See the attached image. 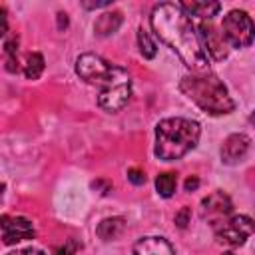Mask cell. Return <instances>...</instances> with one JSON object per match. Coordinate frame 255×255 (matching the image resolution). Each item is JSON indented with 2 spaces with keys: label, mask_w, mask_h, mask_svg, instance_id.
Masks as SVG:
<instances>
[{
  "label": "cell",
  "mask_w": 255,
  "mask_h": 255,
  "mask_svg": "<svg viewBox=\"0 0 255 255\" xmlns=\"http://www.w3.org/2000/svg\"><path fill=\"white\" fill-rule=\"evenodd\" d=\"M181 6L185 8L187 14L199 16L201 20H211L221 10L219 2H181Z\"/></svg>",
  "instance_id": "14"
},
{
  "label": "cell",
  "mask_w": 255,
  "mask_h": 255,
  "mask_svg": "<svg viewBox=\"0 0 255 255\" xmlns=\"http://www.w3.org/2000/svg\"><path fill=\"white\" fill-rule=\"evenodd\" d=\"M124 229H126V221H124V217H108V219L100 221L96 233H98L100 239H104V241H112V239H116L118 235H122Z\"/></svg>",
  "instance_id": "13"
},
{
  "label": "cell",
  "mask_w": 255,
  "mask_h": 255,
  "mask_svg": "<svg viewBox=\"0 0 255 255\" xmlns=\"http://www.w3.org/2000/svg\"><path fill=\"white\" fill-rule=\"evenodd\" d=\"M213 231L217 241L231 247H239L247 241L249 235L255 233V219H251L249 215H231L221 225L213 227Z\"/></svg>",
  "instance_id": "6"
},
{
  "label": "cell",
  "mask_w": 255,
  "mask_h": 255,
  "mask_svg": "<svg viewBox=\"0 0 255 255\" xmlns=\"http://www.w3.org/2000/svg\"><path fill=\"white\" fill-rule=\"evenodd\" d=\"M179 90L205 114L209 116H223L233 112L235 102L231 100L225 84L213 74H191L181 78Z\"/></svg>",
  "instance_id": "3"
},
{
  "label": "cell",
  "mask_w": 255,
  "mask_h": 255,
  "mask_svg": "<svg viewBox=\"0 0 255 255\" xmlns=\"http://www.w3.org/2000/svg\"><path fill=\"white\" fill-rule=\"evenodd\" d=\"M221 34L231 48H245L255 40V24L243 10H231L221 24Z\"/></svg>",
  "instance_id": "5"
},
{
  "label": "cell",
  "mask_w": 255,
  "mask_h": 255,
  "mask_svg": "<svg viewBox=\"0 0 255 255\" xmlns=\"http://www.w3.org/2000/svg\"><path fill=\"white\" fill-rule=\"evenodd\" d=\"M110 68H112L110 62H106L102 56L92 54V52L82 54L76 60V74L88 84H98L100 86L102 80L106 78V74L110 72Z\"/></svg>",
  "instance_id": "8"
},
{
  "label": "cell",
  "mask_w": 255,
  "mask_h": 255,
  "mask_svg": "<svg viewBox=\"0 0 255 255\" xmlns=\"http://www.w3.org/2000/svg\"><path fill=\"white\" fill-rule=\"evenodd\" d=\"M175 187H177V177H175V173L165 171V173H159V175L155 177V189H157V193H159L161 197H171L173 191H175Z\"/></svg>",
  "instance_id": "17"
},
{
  "label": "cell",
  "mask_w": 255,
  "mask_h": 255,
  "mask_svg": "<svg viewBox=\"0 0 255 255\" xmlns=\"http://www.w3.org/2000/svg\"><path fill=\"white\" fill-rule=\"evenodd\" d=\"M249 122H251V124H253V126H255V112H253V114H251V116H249Z\"/></svg>",
  "instance_id": "26"
},
{
  "label": "cell",
  "mask_w": 255,
  "mask_h": 255,
  "mask_svg": "<svg viewBox=\"0 0 255 255\" xmlns=\"http://www.w3.org/2000/svg\"><path fill=\"white\" fill-rule=\"evenodd\" d=\"M137 44H139V52H141L143 58H153L155 56V52H157L155 42L149 38V34L143 28L137 30Z\"/></svg>",
  "instance_id": "19"
},
{
  "label": "cell",
  "mask_w": 255,
  "mask_h": 255,
  "mask_svg": "<svg viewBox=\"0 0 255 255\" xmlns=\"http://www.w3.org/2000/svg\"><path fill=\"white\" fill-rule=\"evenodd\" d=\"M84 6L86 8H106V6H110V2H96V4H86L84 2Z\"/></svg>",
  "instance_id": "25"
},
{
  "label": "cell",
  "mask_w": 255,
  "mask_h": 255,
  "mask_svg": "<svg viewBox=\"0 0 255 255\" xmlns=\"http://www.w3.org/2000/svg\"><path fill=\"white\" fill-rule=\"evenodd\" d=\"M120 26H122V12H106L96 20L94 30L98 36H110L118 32Z\"/></svg>",
  "instance_id": "15"
},
{
  "label": "cell",
  "mask_w": 255,
  "mask_h": 255,
  "mask_svg": "<svg viewBox=\"0 0 255 255\" xmlns=\"http://www.w3.org/2000/svg\"><path fill=\"white\" fill-rule=\"evenodd\" d=\"M128 179L133 185H141V183H145V173L141 169H137V167H131V169H128Z\"/></svg>",
  "instance_id": "21"
},
{
  "label": "cell",
  "mask_w": 255,
  "mask_h": 255,
  "mask_svg": "<svg viewBox=\"0 0 255 255\" xmlns=\"http://www.w3.org/2000/svg\"><path fill=\"white\" fill-rule=\"evenodd\" d=\"M149 24L155 32V36L167 44L181 62L193 72V74H209V58L201 44L197 28L191 22V16L185 12V8L175 2H163L153 6Z\"/></svg>",
  "instance_id": "1"
},
{
  "label": "cell",
  "mask_w": 255,
  "mask_h": 255,
  "mask_svg": "<svg viewBox=\"0 0 255 255\" xmlns=\"http://www.w3.org/2000/svg\"><path fill=\"white\" fill-rule=\"evenodd\" d=\"M78 249H80L78 241L68 239V241H64V245L54 247V255H76V251H78Z\"/></svg>",
  "instance_id": "20"
},
{
  "label": "cell",
  "mask_w": 255,
  "mask_h": 255,
  "mask_svg": "<svg viewBox=\"0 0 255 255\" xmlns=\"http://www.w3.org/2000/svg\"><path fill=\"white\" fill-rule=\"evenodd\" d=\"M133 255H175L163 237H141L133 245Z\"/></svg>",
  "instance_id": "12"
},
{
  "label": "cell",
  "mask_w": 255,
  "mask_h": 255,
  "mask_svg": "<svg viewBox=\"0 0 255 255\" xmlns=\"http://www.w3.org/2000/svg\"><path fill=\"white\" fill-rule=\"evenodd\" d=\"M249 143H251V139L245 133H231L221 145V159L225 163H237L239 159L245 157Z\"/></svg>",
  "instance_id": "11"
},
{
  "label": "cell",
  "mask_w": 255,
  "mask_h": 255,
  "mask_svg": "<svg viewBox=\"0 0 255 255\" xmlns=\"http://www.w3.org/2000/svg\"><path fill=\"white\" fill-rule=\"evenodd\" d=\"M36 229L30 219L20 215H4L2 217V241L4 245H12L18 241L34 239Z\"/></svg>",
  "instance_id": "9"
},
{
  "label": "cell",
  "mask_w": 255,
  "mask_h": 255,
  "mask_svg": "<svg viewBox=\"0 0 255 255\" xmlns=\"http://www.w3.org/2000/svg\"><path fill=\"white\" fill-rule=\"evenodd\" d=\"M223 255H233V253H231V251H227V253H223Z\"/></svg>",
  "instance_id": "27"
},
{
  "label": "cell",
  "mask_w": 255,
  "mask_h": 255,
  "mask_svg": "<svg viewBox=\"0 0 255 255\" xmlns=\"http://www.w3.org/2000/svg\"><path fill=\"white\" fill-rule=\"evenodd\" d=\"M129 96H131V78L128 70L112 64L110 72L100 84L98 106L110 114H116L126 108V104L129 102Z\"/></svg>",
  "instance_id": "4"
},
{
  "label": "cell",
  "mask_w": 255,
  "mask_h": 255,
  "mask_svg": "<svg viewBox=\"0 0 255 255\" xmlns=\"http://www.w3.org/2000/svg\"><path fill=\"white\" fill-rule=\"evenodd\" d=\"M4 58H6V70L18 72V38L4 40Z\"/></svg>",
  "instance_id": "18"
},
{
  "label": "cell",
  "mask_w": 255,
  "mask_h": 255,
  "mask_svg": "<svg viewBox=\"0 0 255 255\" xmlns=\"http://www.w3.org/2000/svg\"><path fill=\"white\" fill-rule=\"evenodd\" d=\"M197 185H199L197 177H187L185 179V191H193V189H197Z\"/></svg>",
  "instance_id": "24"
},
{
  "label": "cell",
  "mask_w": 255,
  "mask_h": 255,
  "mask_svg": "<svg viewBox=\"0 0 255 255\" xmlns=\"http://www.w3.org/2000/svg\"><path fill=\"white\" fill-rule=\"evenodd\" d=\"M10 255H46L42 249H36V247H26V249H20V251H14Z\"/></svg>",
  "instance_id": "23"
},
{
  "label": "cell",
  "mask_w": 255,
  "mask_h": 255,
  "mask_svg": "<svg viewBox=\"0 0 255 255\" xmlns=\"http://www.w3.org/2000/svg\"><path fill=\"white\" fill-rule=\"evenodd\" d=\"M42 72H44V58H42V54H38V52L28 54L26 64H24V76L28 80H38L42 76Z\"/></svg>",
  "instance_id": "16"
},
{
  "label": "cell",
  "mask_w": 255,
  "mask_h": 255,
  "mask_svg": "<svg viewBox=\"0 0 255 255\" xmlns=\"http://www.w3.org/2000/svg\"><path fill=\"white\" fill-rule=\"evenodd\" d=\"M189 207H181L177 213H175V223H177V227H181V229H185L187 227V223H189Z\"/></svg>",
  "instance_id": "22"
},
{
  "label": "cell",
  "mask_w": 255,
  "mask_h": 255,
  "mask_svg": "<svg viewBox=\"0 0 255 255\" xmlns=\"http://www.w3.org/2000/svg\"><path fill=\"white\" fill-rule=\"evenodd\" d=\"M201 135L197 122L187 118H165L155 126V155L163 161H173L191 151Z\"/></svg>",
  "instance_id": "2"
},
{
  "label": "cell",
  "mask_w": 255,
  "mask_h": 255,
  "mask_svg": "<svg viewBox=\"0 0 255 255\" xmlns=\"http://www.w3.org/2000/svg\"><path fill=\"white\" fill-rule=\"evenodd\" d=\"M233 213V203L223 191H213L201 199V217L211 223V227L221 225Z\"/></svg>",
  "instance_id": "7"
},
{
  "label": "cell",
  "mask_w": 255,
  "mask_h": 255,
  "mask_svg": "<svg viewBox=\"0 0 255 255\" xmlns=\"http://www.w3.org/2000/svg\"><path fill=\"white\" fill-rule=\"evenodd\" d=\"M197 34H199V38H201V44H203V48H205V52L213 58V60H223L225 56H227V42H225V38H223V34L217 30V28H213L211 24H207V22H201L199 26H197Z\"/></svg>",
  "instance_id": "10"
}]
</instances>
